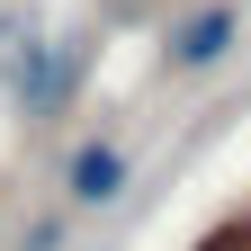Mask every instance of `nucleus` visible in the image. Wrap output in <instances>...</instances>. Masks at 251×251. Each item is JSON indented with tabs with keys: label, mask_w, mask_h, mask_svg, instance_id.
<instances>
[{
	"label": "nucleus",
	"mask_w": 251,
	"mask_h": 251,
	"mask_svg": "<svg viewBox=\"0 0 251 251\" xmlns=\"http://www.w3.org/2000/svg\"><path fill=\"white\" fill-rule=\"evenodd\" d=\"M126 188H135V152H126L117 135H90V144H72V162H63V206H72V215H99V206H117Z\"/></svg>",
	"instance_id": "1"
},
{
	"label": "nucleus",
	"mask_w": 251,
	"mask_h": 251,
	"mask_svg": "<svg viewBox=\"0 0 251 251\" xmlns=\"http://www.w3.org/2000/svg\"><path fill=\"white\" fill-rule=\"evenodd\" d=\"M233 45H242V9H233V0H206V9H188V18L171 27L162 63H171V72H215Z\"/></svg>",
	"instance_id": "2"
},
{
	"label": "nucleus",
	"mask_w": 251,
	"mask_h": 251,
	"mask_svg": "<svg viewBox=\"0 0 251 251\" xmlns=\"http://www.w3.org/2000/svg\"><path fill=\"white\" fill-rule=\"evenodd\" d=\"M54 242H63V215H45V225L27 233V251H54Z\"/></svg>",
	"instance_id": "3"
}]
</instances>
